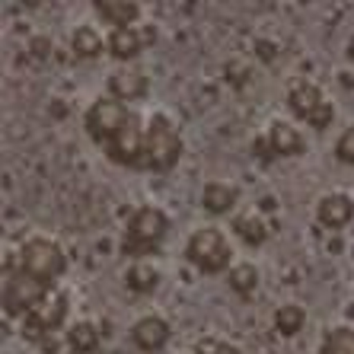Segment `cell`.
I'll use <instances>...</instances> for the list:
<instances>
[{
  "mask_svg": "<svg viewBox=\"0 0 354 354\" xmlns=\"http://www.w3.org/2000/svg\"><path fill=\"white\" fill-rule=\"evenodd\" d=\"M71 48H74L77 58H99L102 51H106V39L99 35V29L93 26H80L74 35H71Z\"/></svg>",
  "mask_w": 354,
  "mask_h": 354,
  "instance_id": "18",
  "label": "cell"
},
{
  "mask_svg": "<svg viewBox=\"0 0 354 354\" xmlns=\"http://www.w3.org/2000/svg\"><path fill=\"white\" fill-rule=\"evenodd\" d=\"M67 348L74 354H93L99 348V329L93 326V322H74L71 329H67Z\"/></svg>",
  "mask_w": 354,
  "mask_h": 354,
  "instance_id": "20",
  "label": "cell"
},
{
  "mask_svg": "<svg viewBox=\"0 0 354 354\" xmlns=\"http://www.w3.org/2000/svg\"><path fill=\"white\" fill-rule=\"evenodd\" d=\"M67 304H71V294H64V290L51 294L29 316H23V335L32 338V342H45L48 335H55L67 319Z\"/></svg>",
  "mask_w": 354,
  "mask_h": 354,
  "instance_id": "8",
  "label": "cell"
},
{
  "mask_svg": "<svg viewBox=\"0 0 354 354\" xmlns=\"http://www.w3.org/2000/svg\"><path fill=\"white\" fill-rule=\"evenodd\" d=\"M198 351H205V354H243L236 345H230V342H214V345L198 348Z\"/></svg>",
  "mask_w": 354,
  "mask_h": 354,
  "instance_id": "25",
  "label": "cell"
},
{
  "mask_svg": "<svg viewBox=\"0 0 354 354\" xmlns=\"http://www.w3.org/2000/svg\"><path fill=\"white\" fill-rule=\"evenodd\" d=\"M348 58L354 61V35H351V41H348Z\"/></svg>",
  "mask_w": 354,
  "mask_h": 354,
  "instance_id": "26",
  "label": "cell"
},
{
  "mask_svg": "<svg viewBox=\"0 0 354 354\" xmlns=\"http://www.w3.org/2000/svg\"><path fill=\"white\" fill-rule=\"evenodd\" d=\"M288 106L300 122H306L310 128H316V131H322V128H329V124L335 122V106H332L329 99H326V93L310 80H297L294 86H290Z\"/></svg>",
  "mask_w": 354,
  "mask_h": 354,
  "instance_id": "7",
  "label": "cell"
},
{
  "mask_svg": "<svg viewBox=\"0 0 354 354\" xmlns=\"http://www.w3.org/2000/svg\"><path fill=\"white\" fill-rule=\"evenodd\" d=\"M316 221L329 230H342L354 221V198L345 195V192H329V195L319 198L316 205Z\"/></svg>",
  "mask_w": 354,
  "mask_h": 354,
  "instance_id": "12",
  "label": "cell"
},
{
  "mask_svg": "<svg viewBox=\"0 0 354 354\" xmlns=\"http://www.w3.org/2000/svg\"><path fill=\"white\" fill-rule=\"evenodd\" d=\"M198 354H205V351H198Z\"/></svg>",
  "mask_w": 354,
  "mask_h": 354,
  "instance_id": "27",
  "label": "cell"
},
{
  "mask_svg": "<svg viewBox=\"0 0 354 354\" xmlns=\"http://www.w3.org/2000/svg\"><path fill=\"white\" fill-rule=\"evenodd\" d=\"M93 10L112 29H131L140 17V3H134V0H96Z\"/></svg>",
  "mask_w": 354,
  "mask_h": 354,
  "instance_id": "15",
  "label": "cell"
},
{
  "mask_svg": "<svg viewBox=\"0 0 354 354\" xmlns=\"http://www.w3.org/2000/svg\"><path fill=\"white\" fill-rule=\"evenodd\" d=\"M319 354H354V329L351 326H335L322 335Z\"/></svg>",
  "mask_w": 354,
  "mask_h": 354,
  "instance_id": "22",
  "label": "cell"
},
{
  "mask_svg": "<svg viewBox=\"0 0 354 354\" xmlns=\"http://www.w3.org/2000/svg\"><path fill=\"white\" fill-rule=\"evenodd\" d=\"M227 281H230V288L236 290L239 297H249L259 288V268L252 262H239L227 272Z\"/></svg>",
  "mask_w": 354,
  "mask_h": 354,
  "instance_id": "23",
  "label": "cell"
},
{
  "mask_svg": "<svg viewBox=\"0 0 354 354\" xmlns=\"http://www.w3.org/2000/svg\"><path fill=\"white\" fill-rule=\"evenodd\" d=\"M182 157V134L176 122L163 112L150 115L144 124V169L169 173Z\"/></svg>",
  "mask_w": 354,
  "mask_h": 354,
  "instance_id": "2",
  "label": "cell"
},
{
  "mask_svg": "<svg viewBox=\"0 0 354 354\" xmlns=\"http://www.w3.org/2000/svg\"><path fill=\"white\" fill-rule=\"evenodd\" d=\"M166 233H169V217L157 205H140V207H134L128 223H124L122 252L131 256L134 262H140V259L160 252Z\"/></svg>",
  "mask_w": 354,
  "mask_h": 354,
  "instance_id": "1",
  "label": "cell"
},
{
  "mask_svg": "<svg viewBox=\"0 0 354 354\" xmlns=\"http://www.w3.org/2000/svg\"><path fill=\"white\" fill-rule=\"evenodd\" d=\"M306 326V310L300 304H281L278 310H274V329L281 332V335H297V332Z\"/></svg>",
  "mask_w": 354,
  "mask_h": 354,
  "instance_id": "21",
  "label": "cell"
},
{
  "mask_svg": "<svg viewBox=\"0 0 354 354\" xmlns=\"http://www.w3.org/2000/svg\"><path fill=\"white\" fill-rule=\"evenodd\" d=\"M147 74L140 71V67H131L124 64L122 71H115V74L109 77V96L122 99V102H138V99L147 96Z\"/></svg>",
  "mask_w": 354,
  "mask_h": 354,
  "instance_id": "13",
  "label": "cell"
},
{
  "mask_svg": "<svg viewBox=\"0 0 354 354\" xmlns=\"http://www.w3.org/2000/svg\"><path fill=\"white\" fill-rule=\"evenodd\" d=\"M153 39H157V29H153V26H144V29H138V26H131V29H112L106 39V51L115 61L128 64V61L138 58L147 45H153Z\"/></svg>",
  "mask_w": 354,
  "mask_h": 354,
  "instance_id": "10",
  "label": "cell"
},
{
  "mask_svg": "<svg viewBox=\"0 0 354 354\" xmlns=\"http://www.w3.org/2000/svg\"><path fill=\"white\" fill-rule=\"evenodd\" d=\"M185 259L201 274H221L233 268V249L223 236V230H217V227H201V230L192 233L189 243H185Z\"/></svg>",
  "mask_w": 354,
  "mask_h": 354,
  "instance_id": "5",
  "label": "cell"
},
{
  "mask_svg": "<svg viewBox=\"0 0 354 354\" xmlns=\"http://www.w3.org/2000/svg\"><path fill=\"white\" fill-rule=\"evenodd\" d=\"M265 144L272 150V157H300L306 150L304 131H300L294 122H284V118H274V122L268 124Z\"/></svg>",
  "mask_w": 354,
  "mask_h": 354,
  "instance_id": "11",
  "label": "cell"
},
{
  "mask_svg": "<svg viewBox=\"0 0 354 354\" xmlns=\"http://www.w3.org/2000/svg\"><path fill=\"white\" fill-rule=\"evenodd\" d=\"M236 201H239V189L233 185V182H207L205 189H201V207L214 217L233 211Z\"/></svg>",
  "mask_w": 354,
  "mask_h": 354,
  "instance_id": "16",
  "label": "cell"
},
{
  "mask_svg": "<svg viewBox=\"0 0 354 354\" xmlns=\"http://www.w3.org/2000/svg\"><path fill=\"white\" fill-rule=\"evenodd\" d=\"M144 124L147 122H140V115H134L131 112L128 124H124L122 131H118L115 138L102 147L112 163L131 166V169H144Z\"/></svg>",
  "mask_w": 354,
  "mask_h": 354,
  "instance_id": "9",
  "label": "cell"
},
{
  "mask_svg": "<svg viewBox=\"0 0 354 354\" xmlns=\"http://www.w3.org/2000/svg\"><path fill=\"white\" fill-rule=\"evenodd\" d=\"M51 297V284L32 278L29 272L17 268L13 259H7V281H3V313L10 319H23L29 316L39 304H45Z\"/></svg>",
  "mask_w": 354,
  "mask_h": 354,
  "instance_id": "3",
  "label": "cell"
},
{
  "mask_svg": "<svg viewBox=\"0 0 354 354\" xmlns=\"http://www.w3.org/2000/svg\"><path fill=\"white\" fill-rule=\"evenodd\" d=\"M124 284H128L134 294H150V290H157V284H160V272L147 259H140V262H134L131 268L124 272Z\"/></svg>",
  "mask_w": 354,
  "mask_h": 354,
  "instance_id": "19",
  "label": "cell"
},
{
  "mask_svg": "<svg viewBox=\"0 0 354 354\" xmlns=\"http://www.w3.org/2000/svg\"><path fill=\"white\" fill-rule=\"evenodd\" d=\"M131 338L140 351H147V354L163 351L166 342H169V322L163 316H140L131 326Z\"/></svg>",
  "mask_w": 354,
  "mask_h": 354,
  "instance_id": "14",
  "label": "cell"
},
{
  "mask_svg": "<svg viewBox=\"0 0 354 354\" xmlns=\"http://www.w3.org/2000/svg\"><path fill=\"white\" fill-rule=\"evenodd\" d=\"M335 157L342 160V163L354 166V124L338 134V140H335Z\"/></svg>",
  "mask_w": 354,
  "mask_h": 354,
  "instance_id": "24",
  "label": "cell"
},
{
  "mask_svg": "<svg viewBox=\"0 0 354 354\" xmlns=\"http://www.w3.org/2000/svg\"><path fill=\"white\" fill-rule=\"evenodd\" d=\"M233 233H236L246 246H262L265 239H268V223L256 214V211H246V214H239L233 221Z\"/></svg>",
  "mask_w": 354,
  "mask_h": 354,
  "instance_id": "17",
  "label": "cell"
},
{
  "mask_svg": "<svg viewBox=\"0 0 354 354\" xmlns=\"http://www.w3.org/2000/svg\"><path fill=\"white\" fill-rule=\"evenodd\" d=\"M17 268L29 272L32 278L45 281V284H55V281L67 272V256L55 239L29 236L23 246L17 249Z\"/></svg>",
  "mask_w": 354,
  "mask_h": 354,
  "instance_id": "4",
  "label": "cell"
},
{
  "mask_svg": "<svg viewBox=\"0 0 354 354\" xmlns=\"http://www.w3.org/2000/svg\"><path fill=\"white\" fill-rule=\"evenodd\" d=\"M128 118H131L128 102H122V99H115V96H99V99H93L90 109L83 112V128H86V134L96 140L99 147H106L109 140L128 124Z\"/></svg>",
  "mask_w": 354,
  "mask_h": 354,
  "instance_id": "6",
  "label": "cell"
}]
</instances>
